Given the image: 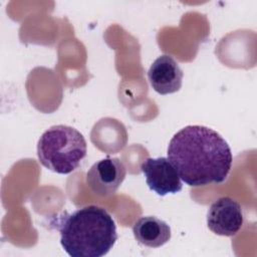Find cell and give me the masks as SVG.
Listing matches in <instances>:
<instances>
[{
    "label": "cell",
    "mask_w": 257,
    "mask_h": 257,
    "mask_svg": "<svg viewBox=\"0 0 257 257\" xmlns=\"http://www.w3.org/2000/svg\"><path fill=\"white\" fill-rule=\"evenodd\" d=\"M242 208L230 197H221L210 206L207 213V226L220 236H234L243 226Z\"/></svg>",
    "instance_id": "cell-6"
},
{
    "label": "cell",
    "mask_w": 257,
    "mask_h": 257,
    "mask_svg": "<svg viewBox=\"0 0 257 257\" xmlns=\"http://www.w3.org/2000/svg\"><path fill=\"white\" fill-rule=\"evenodd\" d=\"M168 159L181 180L191 187L223 183L232 167L228 143L204 125H187L171 139Z\"/></svg>",
    "instance_id": "cell-1"
},
{
    "label": "cell",
    "mask_w": 257,
    "mask_h": 257,
    "mask_svg": "<svg viewBox=\"0 0 257 257\" xmlns=\"http://www.w3.org/2000/svg\"><path fill=\"white\" fill-rule=\"evenodd\" d=\"M87 152L83 136L74 127L57 124L46 130L37 143L40 164L57 174L66 175L78 168Z\"/></svg>",
    "instance_id": "cell-3"
},
{
    "label": "cell",
    "mask_w": 257,
    "mask_h": 257,
    "mask_svg": "<svg viewBox=\"0 0 257 257\" xmlns=\"http://www.w3.org/2000/svg\"><path fill=\"white\" fill-rule=\"evenodd\" d=\"M63 250L72 257H101L117 240L115 222L103 208L89 205L56 221Z\"/></svg>",
    "instance_id": "cell-2"
},
{
    "label": "cell",
    "mask_w": 257,
    "mask_h": 257,
    "mask_svg": "<svg viewBox=\"0 0 257 257\" xmlns=\"http://www.w3.org/2000/svg\"><path fill=\"white\" fill-rule=\"evenodd\" d=\"M126 170L118 158H105L94 163L86 173V184L100 197L113 195L123 182Z\"/></svg>",
    "instance_id": "cell-4"
},
{
    "label": "cell",
    "mask_w": 257,
    "mask_h": 257,
    "mask_svg": "<svg viewBox=\"0 0 257 257\" xmlns=\"http://www.w3.org/2000/svg\"><path fill=\"white\" fill-rule=\"evenodd\" d=\"M136 240L147 247L159 248L170 241L172 233L170 226L155 216H144L133 226Z\"/></svg>",
    "instance_id": "cell-8"
},
{
    "label": "cell",
    "mask_w": 257,
    "mask_h": 257,
    "mask_svg": "<svg viewBox=\"0 0 257 257\" xmlns=\"http://www.w3.org/2000/svg\"><path fill=\"white\" fill-rule=\"evenodd\" d=\"M183 70L178 62L168 54L159 56L150 66L148 78L154 90L160 94H170L180 90Z\"/></svg>",
    "instance_id": "cell-7"
},
{
    "label": "cell",
    "mask_w": 257,
    "mask_h": 257,
    "mask_svg": "<svg viewBox=\"0 0 257 257\" xmlns=\"http://www.w3.org/2000/svg\"><path fill=\"white\" fill-rule=\"evenodd\" d=\"M141 170L149 188L159 196L177 194L183 188L181 178L168 158H148Z\"/></svg>",
    "instance_id": "cell-5"
}]
</instances>
